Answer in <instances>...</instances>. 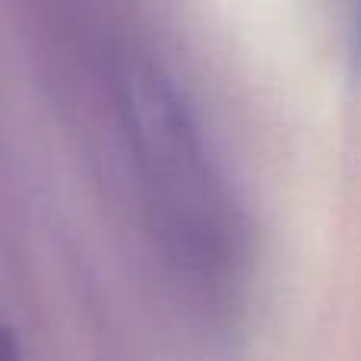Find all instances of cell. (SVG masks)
<instances>
[{"label":"cell","mask_w":361,"mask_h":361,"mask_svg":"<svg viewBox=\"0 0 361 361\" xmlns=\"http://www.w3.org/2000/svg\"><path fill=\"white\" fill-rule=\"evenodd\" d=\"M92 67L102 133L149 235L197 292L228 295L241 269L244 222L197 102L175 67L137 38L102 44Z\"/></svg>","instance_id":"obj_1"},{"label":"cell","mask_w":361,"mask_h":361,"mask_svg":"<svg viewBox=\"0 0 361 361\" xmlns=\"http://www.w3.org/2000/svg\"><path fill=\"white\" fill-rule=\"evenodd\" d=\"M0 361H25L23 352H19L16 339H13V333L6 330V324L0 320Z\"/></svg>","instance_id":"obj_2"}]
</instances>
